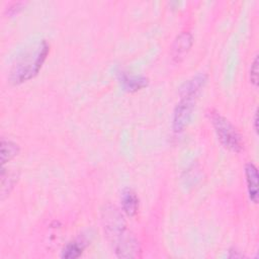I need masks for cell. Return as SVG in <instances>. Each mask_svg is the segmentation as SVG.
I'll list each match as a JSON object with an SVG mask.
<instances>
[{"label": "cell", "instance_id": "obj_8", "mask_svg": "<svg viewBox=\"0 0 259 259\" xmlns=\"http://www.w3.org/2000/svg\"><path fill=\"white\" fill-rule=\"evenodd\" d=\"M192 45V35L183 31L175 38L172 47V56L175 61H179L189 51Z\"/></svg>", "mask_w": 259, "mask_h": 259}, {"label": "cell", "instance_id": "obj_14", "mask_svg": "<svg viewBox=\"0 0 259 259\" xmlns=\"http://www.w3.org/2000/svg\"><path fill=\"white\" fill-rule=\"evenodd\" d=\"M22 5H23L22 2H16V3H13L12 5H10L6 10H7L8 14H13V13L17 12L19 9H21Z\"/></svg>", "mask_w": 259, "mask_h": 259}, {"label": "cell", "instance_id": "obj_5", "mask_svg": "<svg viewBox=\"0 0 259 259\" xmlns=\"http://www.w3.org/2000/svg\"><path fill=\"white\" fill-rule=\"evenodd\" d=\"M245 176L247 183V190L249 198L252 202L257 203L258 201V170L257 167L249 162L245 165Z\"/></svg>", "mask_w": 259, "mask_h": 259}, {"label": "cell", "instance_id": "obj_9", "mask_svg": "<svg viewBox=\"0 0 259 259\" xmlns=\"http://www.w3.org/2000/svg\"><path fill=\"white\" fill-rule=\"evenodd\" d=\"M120 201L123 211L128 217H134L139 208V198L134 190L125 188L122 190L120 195Z\"/></svg>", "mask_w": 259, "mask_h": 259}, {"label": "cell", "instance_id": "obj_2", "mask_svg": "<svg viewBox=\"0 0 259 259\" xmlns=\"http://www.w3.org/2000/svg\"><path fill=\"white\" fill-rule=\"evenodd\" d=\"M50 52V45L42 39L28 48L17 58L9 72V81L13 84H20L33 78L40 70Z\"/></svg>", "mask_w": 259, "mask_h": 259}, {"label": "cell", "instance_id": "obj_7", "mask_svg": "<svg viewBox=\"0 0 259 259\" xmlns=\"http://www.w3.org/2000/svg\"><path fill=\"white\" fill-rule=\"evenodd\" d=\"M206 76L204 74H197L187 81H185L179 89V95H187L197 97L200 90L206 83Z\"/></svg>", "mask_w": 259, "mask_h": 259}, {"label": "cell", "instance_id": "obj_6", "mask_svg": "<svg viewBox=\"0 0 259 259\" xmlns=\"http://www.w3.org/2000/svg\"><path fill=\"white\" fill-rule=\"evenodd\" d=\"M118 81L123 87L124 90L128 92H135L138 91L144 87H146L149 83L148 78L145 76H132L126 74L125 72H118L117 74Z\"/></svg>", "mask_w": 259, "mask_h": 259}, {"label": "cell", "instance_id": "obj_1", "mask_svg": "<svg viewBox=\"0 0 259 259\" xmlns=\"http://www.w3.org/2000/svg\"><path fill=\"white\" fill-rule=\"evenodd\" d=\"M102 221L105 234L113 245L116 255L121 258L138 256V242L126 230L125 222L119 210L111 205L106 206L102 211Z\"/></svg>", "mask_w": 259, "mask_h": 259}, {"label": "cell", "instance_id": "obj_10", "mask_svg": "<svg viewBox=\"0 0 259 259\" xmlns=\"http://www.w3.org/2000/svg\"><path fill=\"white\" fill-rule=\"evenodd\" d=\"M19 153V146L11 140L1 139V163L2 166Z\"/></svg>", "mask_w": 259, "mask_h": 259}, {"label": "cell", "instance_id": "obj_16", "mask_svg": "<svg viewBox=\"0 0 259 259\" xmlns=\"http://www.w3.org/2000/svg\"><path fill=\"white\" fill-rule=\"evenodd\" d=\"M257 122H258V118H257V110H256V111H255V114H254V130H255L256 133H257V131H258Z\"/></svg>", "mask_w": 259, "mask_h": 259}, {"label": "cell", "instance_id": "obj_12", "mask_svg": "<svg viewBox=\"0 0 259 259\" xmlns=\"http://www.w3.org/2000/svg\"><path fill=\"white\" fill-rule=\"evenodd\" d=\"M16 179H17V175L15 172H13V171L6 172V169H4V167H3L2 173H1V195H2V198L4 197L5 194L9 193V191L13 187Z\"/></svg>", "mask_w": 259, "mask_h": 259}, {"label": "cell", "instance_id": "obj_4", "mask_svg": "<svg viewBox=\"0 0 259 259\" xmlns=\"http://www.w3.org/2000/svg\"><path fill=\"white\" fill-rule=\"evenodd\" d=\"M180 99L176 104L173 112V120H172V128L176 134L181 133L185 126L188 124L192 110L194 108L196 97L187 96V95H179Z\"/></svg>", "mask_w": 259, "mask_h": 259}, {"label": "cell", "instance_id": "obj_3", "mask_svg": "<svg viewBox=\"0 0 259 259\" xmlns=\"http://www.w3.org/2000/svg\"><path fill=\"white\" fill-rule=\"evenodd\" d=\"M207 114L222 145L233 152H240L243 149V140L237 128L215 110H210Z\"/></svg>", "mask_w": 259, "mask_h": 259}, {"label": "cell", "instance_id": "obj_11", "mask_svg": "<svg viewBox=\"0 0 259 259\" xmlns=\"http://www.w3.org/2000/svg\"><path fill=\"white\" fill-rule=\"evenodd\" d=\"M84 248H85V242L83 240H76V241L70 242L64 247L61 256L66 259L78 258L81 256Z\"/></svg>", "mask_w": 259, "mask_h": 259}, {"label": "cell", "instance_id": "obj_15", "mask_svg": "<svg viewBox=\"0 0 259 259\" xmlns=\"http://www.w3.org/2000/svg\"><path fill=\"white\" fill-rule=\"evenodd\" d=\"M230 252H231V253H230L229 257H231V258H234V257H235V258H238V257H242V256H243V255L240 254L239 251H237L236 249H231Z\"/></svg>", "mask_w": 259, "mask_h": 259}, {"label": "cell", "instance_id": "obj_13", "mask_svg": "<svg viewBox=\"0 0 259 259\" xmlns=\"http://www.w3.org/2000/svg\"><path fill=\"white\" fill-rule=\"evenodd\" d=\"M250 82L255 86L257 87L258 85V56L256 55L252 64H251V67H250Z\"/></svg>", "mask_w": 259, "mask_h": 259}]
</instances>
